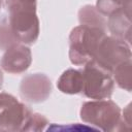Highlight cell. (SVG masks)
I'll use <instances>...</instances> for the list:
<instances>
[{
    "label": "cell",
    "mask_w": 132,
    "mask_h": 132,
    "mask_svg": "<svg viewBox=\"0 0 132 132\" xmlns=\"http://www.w3.org/2000/svg\"><path fill=\"white\" fill-rule=\"evenodd\" d=\"M9 26L21 43L32 44L39 35L36 0H6Z\"/></svg>",
    "instance_id": "cell-1"
},
{
    "label": "cell",
    "mask_w": 132,
    "mask_h": 132,
    "mask_svg": "<svg viewBox=\"0 0 132 132\" xmlns=\"http://www.w3.org/2000/svg\"><path fill=\"white\" fill-rule=\"evenodd\" d=\"M105 30L80 25L75 27L69 36V58L74 65H86L90 62L100 42L105 37Z\"/></svg>",
    "instance_id": "cell-2"
},
{
    "label": "cell",
    "mask_w": 132,
    "mask_h": 132,
    "mask_svg": "<svg viewBox=\"0 0 132 132\" xmlns=\"http://www.w3.org/2000/svg\"><path fill=\"white\" fill-rule=\"evenodd\" d=\"M80 118L84 122L97 126L101 130H114L116 126L121 124V110L112 101L98 99L82 104Z\"/></svg>",
    "instance_id": "cell-3"
},
{
    "label": "cell",
    "mask_w": 132,
    "mask_h": 132,
    "mask_svg": "<svg viewBox=\"0 0 132 132\" xmlns=\"http://www.w3.org/2000/svg\"><path fill=\"white\" fill-rule=\"evenodd\" d=\"M82 74L84 86L81 93L85 96L96 100L110 97L114 87V80L110 72L104 70L91 60L85 65Z\"/></svg>",
    "instance_id": "cell-4"
},
{
    "label": "cell",
    "mask_w": 132,
    "mask_h": 132,
    "mask_svg": "<svg viewBox=\"0 0 132 132\" xmlns=\"http://www.w3.org/2000/svg\"><path fill=\"white\" fill-rule=\"evenodd\" d=\"M31 110L12 95L0 94V131H24Z\"/></svg>",
    "instance_id": "cell-5"
},
{
    "label": "cell",
    "mask_w": 132,
    "mask_h": 132,
    "mask_svg": "<svg viewBox=\"0 0 132 132\" xmlns=\"http://www.w3.org/2000/svg\"><path fill=\"white\" fill-rule=\"evenodd\" d=\"M130 58L131 52L128 43L116 37L105 36L92 60L104 70L112 73L119 64Z\"/></svg>",
    "instance_id": "cell-6"
},
{
    "label": "cell",
    "mask_w": 132,
    "mask_h": 132,
    "mask_svg": "<svg viewBox=\"0 0 132 132\" xmlns=\"http://www.w3.org/2000/svg\"><path fill=\"white\" fill-rule=\"evenodd\" d=\"M52 93V82L42 73H34L25 76L20 86L21 97L33 103H39L48 98Z\"/></svg>",
    "instance_id": "cell-7"
},
{
    "label": "cell",
    "mask_w": 132,
    "mask_h": 132,
    "mask_svg": "<svg viewBox=\"0 0 132 132\" xmlns=\"http://www.w3.org/2000/svg\"><path fill=\"white\" fill-rule=\"evenodd\" d=\"M31 61L32 56L30 48L21 43H16L6 50L0 61V65L6 72L19 74L29 68Z\"/></svg>",
    "instance_id": "cell-8"
},
{
    "label": "cell",
    "mask_w": 132,
    "mask_h": 132,
    "mask_svg": "<svg viewBox=\"0 0 132 132\" xmlns=\"http://www.w3.org/2000/svg\"><path fill=\"white\" fill-rule=\"evenodd\" d=\"M131 3H128L123 8L109 14L108 29L111 34L121 40L129 41L131 28Z\"/></svg>",
    "instance_id": "cell-9"
},
{
    "label": "cell",
    "mask_w": 132,
    "mask_h": 132,
    "mask_svg": "<svg viewBox=\"0 0 132 132\" xmlns=\"http://www.w3.org/2000/svg\"><path fill=\"white\" fill-rule=\"evenodd\" d=\"M57 86L59 90L66 94H78L82 91L84 74L82 70L68 69L59 78Z\"/></svg>",
    "instance_id": "cell-10"
},
{
    "label": "cell",
    "mask_w": 132,
    "mask_h": 132,
    "mask_svg": "<svg viewBox=\"0 0 132 132\" xmlns=\"http://www.w3.org/2000/svg\"><path fill=\"white\" fill-rule=\"evenodd\" d=\"M78 20L80 25L97 27L106 31V22L103 15L97 10L96 7L91 5H86L81 7L78 11Z\"/></svg>",
    "instance_id": "cell-11"
},
{
    "label": "cell",
    "mask_w": 132,
    "mask_h": 132,
    "mask_svg": "<svg viewBox=\"0 0 132 132\" xmlns=\"http://www.w3.org/2000/svg\"><path fill=\"white\" fill-rule=\"evenodd\" d=\"M114 81L122 89L131 90V59H128L119 64L112 71Z\"/></svg>",
    "instance_id": "cell-12"
},
{
    "label": "cell",
    "mask_w": 132,
    "mask_h": 132,
    "mask_svg": "<svg viewBox=\"0 0 132 132\" xmlns=\"http://www.w3.org/2000/svg\"><path fill=\"white\" fill-rule=\"evenodd\" d=\"M21 43L18 38L14 36L8 20L7 19H2L0 21V50H7L13 44Z\"/></svg>",
    "instance_id": "cell-13"
},
{
    "label": "cell",
    "mask_w": 132,
    "mask_h": 132,
    "mask_svg": "<svg viewBox=\"0 0 132 132\" xmlns=\"http://www.w3.org/2000/svg\"><path fill=\"white\" fill-rule=\"evenodd\" d=\"M128 3H131V0H98L96 8L101 14L109 15Z\"/></svg>",
    "instance_id": "cell-14"
},
{
    "label": "cell",
    "mask_w": 132,
    "mask_h": 132,
    "mask_svg": "<svg viewBox=\"0 0 132 132\" xmlns=\"http://www.w3.org/2000/svg\"><path fill=\"white\" fill-rule=\"evenodd\" d=\"M46 124H47V121L44 117H42L41 114H38V113H32L31 117L29 118L27 124H26V127H25L24 131L42 130Z\"/></svg>",
    "instance_id": "cell-15"
},
{
    "label": "cell",
    "mask_w": 132,
    "mask_h": 132,
    "mask_svg": "<svg viewBox=\"0 0 132 132\" xmlns=\"http://www.w3.org/2000/svg\"><path fill=\"white\" fill-rule=\"evenodd\" d=\"M2 84H3V74H2V71L0 69V89L2 88Z\"/></svg>",
    "instance_id": "cell-16"
},
{
    "label": "cell",
    "mask_w": 132,
    "mask_h": 132,
    "mask_svg": "<svg viewBox=\"0 0 132 132\" xmlns=\"http://www.w3.org/2000/svg\"><path fill=\"white\" fill-rule=\"evenodd\" d=\"M1 5H2V0H0V8H1Z\"/></svg>",
    "instance_id": "cell-17"
}]
</instances>
